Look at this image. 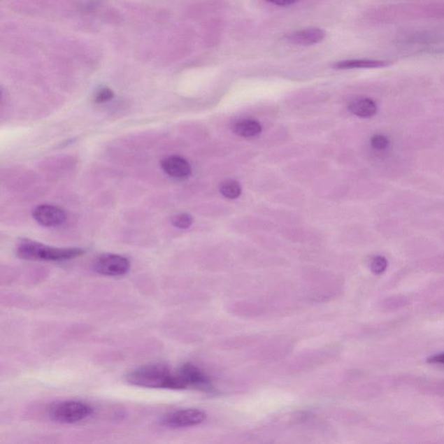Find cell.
<instances>
[{"instance_id": "7a4b0ae2", "label": "cell", "mask_w": 444, "mask_h": 444, "mask_svg": "<svg viewBox=\"0 0 444 444\" xmlns=\"http://www.w3.org/2000/svg\"><path fill=\"white\" fill-rule=\"evenodd\" d=\"M16 252L17 257L25 261L60 262L78 258L86 251L78 248H52L34 241L24 240L17 245Z\"/></svg>"}, {"instance_id": "8992f818", "label": "cell", "mask_w": 444, "mask_h": 444, "mask_svg": "<svg viewBox=\"0 0 444 444\" xmlns=\"http://www.w3.org/2000/svg\"><path fill=\"white\" fill-rule=\"evenodd\" d=\"M178 373L186 388L192 387L202 392H211L213 389L210 379L200 368L192 364H184L180 367Z\"/></svg>"}, {"instance_id": "2e32d148", "label": "cell", "mask_w": 444, "mask_h": 444, "mask_svg": "<svg viewBox=\"0 0 444 444\" xmlns=\"http://www.w3.org/2000/svg\"><path fill=\"white\" fill-rule=\"evenodd\" d=\"M388 262L387 259L382 256H376L370 263V268L371 272L375 274H381L385 272L386 268H387Z\"/></svg>"}, {"instance_id": "5bb4252c", "label": "cell", "mask_w": 444, "mask_h": 444, "mask_svg": "<svg viewBox=\"0 0 444 444\" xmlns=\"http://www.w3.org/2000/svg\"><path fill=\"white\" fill-rule=\"evenodd\" d=\"M173 225L180 229H187L193 224V218L189 215L182 213L174 216L171 219Z\"/></svg>"}, {"instance_id": "277c9868", "label": "cell", "mask_w": 444, "mask_h": 444, "mask_svg": "<svg viewBox=\"0 0 444 444\" xmlns=\"http://www.w3.org/2000/svg\"><path fill=\"white\" fill-rule=\"evenodd\" d=\"M93 268L101 275L124 276L131 269V262L124 256L106 254L99 256L93 263Z\"/></svg>"}, {"instance_id": "d6986e66", "label": "cell", "mask_w": 444, "mask_h": 444, "mask_svg": "<svg viewBox=\"0 0 444 444\" xmlns=\"http://www.w3.org/2000/svg\"><path fill=\"white\" fill-rule=\"evenodd\" d=\"M428 363L444 364V352L429 357L428 359Z\"/></svg>"}, {"instance_id": "ba28073f", "label": "cell", "mask_w": 444, "mask_h": 444, "mask_svg": "<svg viewBox=\"0 0 444 444\" xmlns=\"http://www.w3.org/2000/svg\"><path fill=\"white\" fill-rule=\"evenodd\" d=\"M326 31L320 28H306L292 32L286 36L287 41L299 45H313L319 44L326 38Z\"/></svg>"}, {"instance_id": "6da1fadb", "label": "cell", "mask_w": 444, "mask_h": 444, "mask_svg": "<svg viewBox=\"0 0 444 444\" xmlns=\"http://www.w3.org/2000/svg\"><path fill=\"white\" fill-rule=\"evenodd\" d=\"M126 380L137 387L148 389H184L186 385L178 373H172L167 366L150 364L133 370Z\"/></svg>"}, {"instance_id": "3957f363", "label": "cell", "mask_w": 444, "mask_h": 444, "mask_svg": "<svg viewBox=\"0 0 444 444\" xmlns=\"http://www.w3.org/2000/svg\"><path fill=\"white\" fill-rule=\"evenodd\" d=\"M93 411L88 403L67 400L54 404L50 410V417L61 424H75L92 416Z\"/></svg>"}, {"instance_id": "ac0fdd59", "label": "cell", "mask_w": 444, "mask_h": 444, "mask_svg": "<svg viewBox=\"0 0 444 444\" xmlns=\"http://www.w3.org/2000/svg\"><path fill=\"white\" fill-rule=\"evenodd\" d=\"M267 2L279 6H289L297 3L299 0H266Z\"/></svg>"}, {"instance_id": "8fae6325", "label": "cell", "mask_w": 444, "mask_h": 444, "mask_svg": "<svg viewBox=\"0 0 444 444\" xmlns=\"http://www.w3.org/2000/svg\"><path fill=\"white\" fill-rule=\"evenodd\" d=\"M349 110L357 117L370 118L377 114L378 106L373 99H359L350 103Z\"/></svg>"}, {"instance_id": "9a60e30c", "label": "cell", "mask_w": 444, "mask_h": 444, "mask_svg": "<svg viewBox=\"0 0 444 444\" xmlns=\"http://www.w3.org/2000/svg\"><path fill=\"white\" fill-rule=\"evenodd\" d=\"M371 145L374 150L384 151L389 147V140L387 136L378 134L371 137Z\"/></svg>"}, {"instance_id": "5b68a950", "label": "cell", "mask_w": 444, "mask_h": 444, "mask_svg": "<svg viewBox=\"0 0 444 444\" xmlns=\"http://www.w3.org/2000/svg\"><path fill=\"white\" fill-rule=\"evenodd\" d=\"M206 420L203 411L197 409H186L174 411L162 418V424L171 429L192 427L201 424Z\"/></svg>"}, {"instance_id": "30bf717a", "label": "cell", "mask_w": 444, "mask_h": 444, "mask_svg": "<svg viewBox=\"0 0 444 444\" xmlns=\"http://www.w3.org/2000/svg\"><path fill=\"white\" fill-rule=\"evenodd\" d=\"M232 131L237 136L250 139L261 135L262 127L257 121L245 119V120L236 122L233 126Z\"/></svg>"}, {"instance_id": "4fadbf2b", "label": "cell", "mask_w": 444, "mask_h": 444, "mask_svg": "<svg viewBox=\"0 0 444 444\" xmlns=\"http://www.w3.org/2000/svg\"><path fill=\"white\" fill-rule=\"evenodd\" d=\"M220 191L224 197L227 199H237L241 194V187L239 183L234 180H227L220 186Z\"/></svg>"}, {"instance_id": "e0dca14e", "label": "cell", "mask_w": 444, "mask_h": 444, "mask_svg": "<svg viewBox=\"0 0 444 444\" xmlns=\"http://www.w3.org/2000/svg\"><path fill=\"white\" fill-rule=\"evenodd\" d=\"M114 97V92L109 88H102L97 90L94 96V102L96 103H104L109 102Z\"/></svg>"}, {"instance_id": "52a82bcc", "label": "cell", "mask_w": 444, "mask_h": 444, "mask_svg": "<svg viewBox=\"0 0 444 444\" xmlns=\"http://www.w3.org/2000/svg\"><path fill=\"white\" fill-rule=\"evenodd\" d=\"M32 216L39 225L45 227H56L66 222V212L56 206L43 204L32 211Z\"/></svg>"}, {"instance_id": "9c48e42d", "label": "cell", "mask_w": 444, "mask_h": 444, "mask_svg": "<svg viewBox=\"0 0 444 444\" xmlns=\"http://www.w3.org/2000/svg\"><path fill=\"white\" fill-rule=\"evenodd\" d=\"M162 169L169 176L176 179L189 178L191 174V166L185 159L178 156H171L161 162Z\"/></svg>"}, {"instance_id": "7c38bea8", "label": "cell", "mask_w": 444, "mask_h": 444, "mask_svg": "<svg viewBox=\"0 0 444 444\" xmlns=\"http://www.w3.org/2000/svg\"><path fill=\"white\" fill-rule=\"evenodd\" d=\"M389 61L373 59H352L341 61L334 64L338 70H352V69H374L388 66Z\"/></svg>"}]
</instances>
